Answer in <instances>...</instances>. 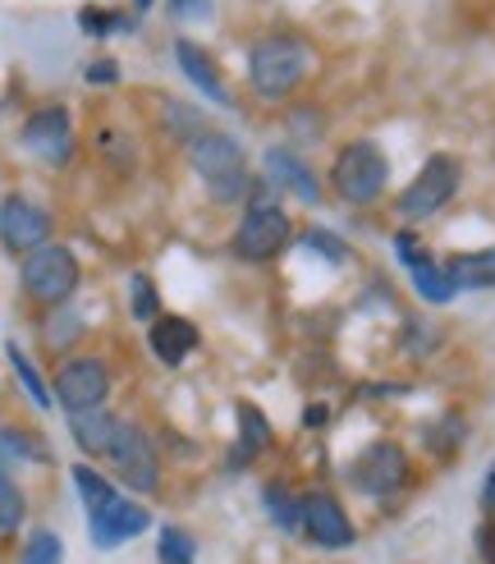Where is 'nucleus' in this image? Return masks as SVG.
Listing matches in <instances>:
<instances>
[{"label":"nucleus","instance_id":"obj_1","mask_svg":"<svg viewBox=\"0 0 495 564\" xmlns=\"http://www.w3.org/2000/svg\"><path fill=\"white\" fill-rule=\"evenodd\" d=\"M193 170L202 175V184L212 189L216 202H239L247 197V161L243 147L225 133H197L193 139Z\"/></svg>","mask_w":495,"mask_h":564},{"label":"nucleus","instance_id":"obj_2","mask_svg":"<svg viewBox=\"0 0 495 564\" xmlns=\"http://www.w3.org/2000/svg\"><path fill=\"white\" fill-rule=\"evenodd\" d=\"M253 87L262 97H285L289 87H299L303 70H307V47L294 37H266L253 47Z\"/></svg>","mask_w":495,"mask_h":564},{"label":"nucleus","instance_id":"obj_3","mask_svg":"<svg viewBox=\"0 0 495 564\" xmlns=\"http://www.w3.org/2000/svg\"><path fill=\"white\" fill-rule=\"evenodd\" d=\"M79 285V262L70 248H56V243H41L37 253H28L24 262V289L41 303H64Z\"/></svg>","mask_w":495,"mask_h":564},{"label":"nucleus","instance_id":"obj_4","mask_svg":"<svg viewBox=\"0 0 495 564\" xmlns=\"http://www.w3.org/2000/svg\"><path fill=\"white\" fill-rule=\"evenodd\" d=\"M459 189V161L455 156H432V161L422 166V175L413 179L409 189H403L399 197V216L403 220H426V216H436L449 197H455Z\"/></svg>","mask_w":495,"mask_h":564},{"label":"nucleus","instance_id":"obj_5","mask_svg":"<svg viewBox=\"0 0 495 564\" xmlns=\"http://www.w3.org/2000/svg\"><path fill=\"white\" fill-rule=\"evenodd\" d=\"M386 156H381V147L372 143H349L340 152V161H335V189H340L345 202H372L381 197V189H386Z\"/></svg>","mask_w":495,"mask_h":564},{"label":"nucleus","instance_id":"obj_6","mask_svg":"<svg viewBox=\"0 0 495 564\" xmlns=\"http://www.w3.org/2000/svg\"><path fill=\"white\" fill-rule=\"evenodd\" d=\"M110 464H116V472L133 487V491H156V482H161V464H156V449L152 441L138 432L133 422H120L116 427V441H110Z\"/></svg>","mask_w":495,"mask_h":564},{"label":"nucleus","instance_id":"obj_7","mask_svg":"<svg viewBox=\"0 0 495 564\" xmlns=\"http://www.w3.org/2000/svg\"><path fill=\"white\" fill-rule=\"evenodd\" d=\"M24 147L47 166H64L74 156V124H70V110L64 106H41L37 116H28L24 124Z\"/></svg>","mask_w":495,"mask_h":564},{"label":"nucleus","instance_id":"obj_8","mask_svg":"<svg viewBox=\"0 0 495 564\" xmlns=\"http://www.w3.org/2000/svg\"><path fill=\"white\" fill-rule=\"evenodd\" d=\"M106 395H110V372L97 363V358H74V363H64L60 376H56V399L70 413L101 409Z\"/></svg>","mask_w":495,"mask_h":564},{"label":"nucleus","instance_id":"obj_9","mask_svg":"<svg viewBox=\"0 0 495 564\" xmlns=\"http://www.w3.org/2000/svg\"><path fill=\"white\" fill-rule=\"evenodd\" d=\"M285 243H289V216L280 207H253V212L239 220V235H234L239 257H247V262H271Z\"/></svg>","mask_w":495,"mask_h":564},{"label":"nucleus","instance_id":"obj_10","mask_svg":"<svg viewBox=\"0 0 495 564\" xmlns=\"http://www.w3.org/2000/svg\"><path fill=\"white\" fill-rule=\"evenodd\" d=\"M403 472H409V464H403V449L399 445H372L349 468V482L358 491H367V495H390V491H399Z\"/></svg>","mask_w":495,"mask_h":564},{"label":"nucleus","instance_id":"obj_11","mask_svg":"<svg viewBox=\"0 0 495 564\" xmlns=\"http://www.w3.org/2000/svg\"><path fill=\"white\" fill-rule=\"evenodd\" d=\"M51 235V216L33 207L28 197H5V207H0V239L14 253H37L41 243Z\"/></svg>","mask_w":495,"mask_h":564},{"label":"nucleus","instance_id":"obj_12","mask_svg":"<svg viewBox=\"0 0 495 564\" xmlns=\"http://www.w3.org/2000/svg\"><path fill=\"white\" fill-rule=\"evenodd\" d=\"M87 518H93V541L101 551L120 547V541H129V537H138L143 528H152V514L143 505L124 501V495H116V501L101 505L97 514H87Z\"/></svg>","mask_w":495,"mask_h":564},{"label":"nucleus","instance_id":"obj_13","mask_svg":"<svg viewBox=\"0 0 495 564\" xmlns=\"http://www.w3.org/2000/svg\"><path fill=\"white\" fill-rule=\"evenodd\" d=\"M303 528L307 537L317 541V547H330V551H340L353 541V524H349V514L330 501V495H307L303 501Z\"/></svg>","mask_w":495,"mask_h":564},{"label":"nucleus","instance_id":"obj_14","mask_svg":"<svg viewBox=\"0 0 495 564\" xmlns=\"http://www.w3.org/2000/svg\"><path fill=\"white\" fill-rule=\"evenodd\" d=\"M399 257L409 262V271H413V285H418V295L426 299V303H449L455 299V280H449V271H440L432 257H422L418 253V243L409 239V235H399Z\"/></svg>","mask_w":495,"mask_h":564},{"label":"nucleus","instance_id":"obj_15","mask_svg":"<svg viewBox=\"0 0 495 564\" xmlns=\"http://www.w3.org/2000/svg\"><path fill=\"white\" fill-rule=\"evenodd\" d=\"M193 349H197V326H193V322H184V317H161V322L152 326V353L161 358V363L179 368Z\"/></svg>","mask_w":495,"mask_h":564},{"label":"nucleus","instance_id":"obj_16","mask_svg":"<svg viewBox=\"0 0 495 564\" xmlns=\"http://www.w3.org/2000/svg\"><path fill=\"white\" fill-rule=\"evenodd\" d=\"M174 56H179V70L189 74V83L193 87H202L216 106H230V93H225V83H220V74H216V64H212V56L197 47V41H174Z\"/></svg>","mask_w":495,"mask_h":564},{"label":"nucleus","instance_id":"obj_17","mask_svg":"<svg viewBox=\"0 0 495 564\" xmlns=\"http://www.w3.org/2000/svg\"><path fill=\"white\" fill-rule=\"evenodd\" d=\"M266 170H271L276 184H285L289 193H299L303 202H317L322 189H317V179H312V170L299 161V156H289L285 147H271L266 152Z\"/></svg>","mask_w":495,"mask_h":564},{"label":"nucleus","instance_id":"obj_18","mask_svg":"<svg viewBox=\"0 0 495 564\" xmlns=\"http://www.w3.org/2000/svg\"><path fill=\"white\" fill-rule=\"evenodd\" d=\"M445 271H449V280H455V289H486V285H495V248L455 257Z\"/></svg>","mask_w":495,"mask_h":564},{"label":"nucleus","instance_id":"obj_19","mask_svg":"<svg viewBox=\"0 0 495 564\" xmlns=\"http://www.w3.org/2000/svg\"><path fill=\"white\" fill-rule=\"evenodd\" d=\"M116 427H120V418L93 409V413H79L74 418V436H79V445L87 449V455H106L110 441H116Z\"/></svg>","mask_w":495,"mask_h":564},{"label":"nucleus","instance_id":"obj_20","mask_svg":"<svg viewBox=\"0 0 495 564\" xmlns=\"http://www.w3.org/2000/svg\"><path fill=\"white\" fill-rule=\"evenodd\" d=\"M24 459H47V449H41L33 436H24V432L0 427V478H5L10 464H24Z\"/></svg>","mask_w":495,"mask_h":564},{"label":"nucleus","instance_id":"obj_21","mask_svg":"<svg viewBox=\"0 0 495 564\" xmlns=\"http://www.w3.org/2000/svg\"><path fill=\"white\" fill-rule=\"evenodd\" d=\"M74 487H79V495H83V505H87V514H97L101 505H110L116 501V491H110V482L101 478V472H93V468H74Z\"/></svg>","mask_w":495,"mask_h":564},{"label":"nucleus","instance_id":"obj_22","mask_svg":"<svg viewBox=\"0 0 495 564\" xmlns=\"http://www.w3.org/2000/svg\"><path fill=\"white\" fill-rule=\"evenodd\" d=\"M10 363H14V372H19V381H24V391L33 395L37 409H47V404H51V391L41 386V376H37V368L28 363V353L19 349V345H10Z\"/></svg>","mask_w":495,"mask_h":564},{"label":"nucleus","instance_id":"obj_23","mask_svg":"<svg viewBox=\"0 0 495 564\" xmlns=\"http://www.w3.org/2000/svg\"><path fill=\"white\" fill-rule=\"evenodd\" d=\"M266 505H271V518L285 528V532H299L303 528V505H294L280 487H266Z\"/></svg>","mask_w":495,"mask_h":564},{"label":"nucleus","instance_id":"obj_24","mask_svg":"<svg viewBox=\"0 0 495 564\" xmlns=\"http://www.w3.org/2000/svg\"><path fill=\"white\" fill-rule=\"evenodd\" d=\"M19 524H24V495L10 478H0V537L14 532Z\"/></svg>","mask_w":495,"mask_h":564},{"label":"nucleus","instance_id":"obj_25","mask_svg":"<svg viewBox=\"0 0 495 564\" xmlns=\"http://www.w3.org/2000/svg\"><path fill=\"white\" fill-rule=\"evenodd\" d=\"M64 547L56 532H33L28 537V551H24V564H60Z\"/></svg>","mask_w":495,"mask_h":564},{"label":"nucleus","instance_id":"obj_26","mask_svg":"<svg viewBox=\"0 0 495 564\" xmlns=\"http://www.w3.org/2000/svg\"><path fill=\"white\" fill-rule=\"evenodd\" d=\"M161 564H193V541L179 528L161 532Z\"/></svg>","mask_w":495,"mask_h":564},{"label":"nucleus","instance_id":"obj_27","mask_svg":"<svg viewBox=\"0 0 495 564\" xmlns=\"http://www.w3.org/2000/svg\"><path fill=\"white\" fill-rule=\"evenodd\" d=\"M239 418H243V441H247V449L271 441V432H266V422H262V413H257V409H247V404H243Z\"/></svg>","mask_w":495,"mask_h":564},{"label":"nucleus","instance_id":"obj_28","mask_svg":"<svg viewBox=\"0 0 495 564\" xmlns=\"http://www.w3.org/2000/svg\"><path fill=\"white\" fill-rule=\"evenodd\" d=\"M133 317H156V295H152V280H133Z\"/></svg>","mask_w":495,"mask_h":564},{"label":"nucleus","instance_id":"obj_29","mask_svg":"<svg viewBox=\"0 0 495 564\" xmlns=\"http://www.w3.org/2000/svg\"><path fill=\"white\" fill-rule=\"evenodd\" d=\"M307 248H317V253H326L330 262H345V257H349V248H345L340 239H330L326 230H312V235H307Z\"/></svg>","mask_w":495,"mask_h":564},{"label":"nucleus","instance_id":"obj_30","mask_svg":"<svg viewBox=\"0 0 495 564\" xmlns=\"http://www.w3.org/2000/svg\"><path fill=\"white\" fill-rule=\"evenodd\" d=\"M170 14H179V19H207L212 0H170Z\"/></svg>","mask_w":495,"mask_h":564},{"label":"nucleus","instance_id":"obj_31","mask_svg":"<svg viewBox=\"0 0 495 564\" xmlns=\"http://www.w3.org/2000/svg\"><path fill=\"white\" fill-rule=\"evenodd\" d=\"M478 551H482L486 564H495V524H482V532H478Z\"/></svg>","mask_w":495,"mask_h":564},{"label":"nucleus","instance_id":"obj_32","mask_svg":"<svg viewBox=\"0 0 495 564\" xmlns=\"http://www.w3.org/2000/svg\"><path fill=\"white\" fill-rule=\"evenodd\" d=\"M482 509H486V514H495V464H491L486 482H482Z\"/></svg>","mask_w":495,"mask_h":564},{"label":"nucleus","instance_id":"obj_33","mask_svg":"<svg viewBox=\"0 0 495 564\" xmlns=\"http://www.w3.org/2000/svg\"><path fill=\"white\" fill-rule=\"evenodd\" d=\"M87 79H93V83H101V79H116V64H93V70H87Z\"/></svg>","mask_w":495,"mask_h":564},{"label":"nucleus","instance_id":"obj_34","mask_svg":"<svg viewBox=\"0 0 495 564\" xmlns=\"http://www.w3.org/2000/svg\"><path fill=\"white\" fill-rule=\"evenodd\" d=\"M326 422V409H307V427H322Z\"/></svg>","mask_w":495,"mask_h":564},{"label":"nucleus","instance_id":"obj_35","mask_svg":"<svg viewBox=\"0 0 495 564\" xmlns=\"http://www.w3.org/2000/svg\"><path fill=\"white\" fill-rule=\"evenodd\" d=\"M133 5H138V10H147V5H152V0H133Z\"/></svg>","mask_w":495,"mask_h":564}]
</instances>
